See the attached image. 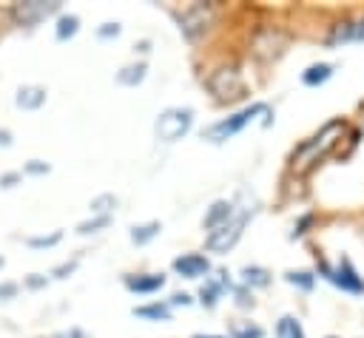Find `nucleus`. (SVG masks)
I'll return each mask as SVG.
<instances>
[{
  "instance_id": "1",
  "label": "nucleus",
  "mask_w": 364,
  "mask_h": 338,
  "mask_svg": "<svg viewBox=\"0 0 364 338\" xmlns=\"http://www.w3.org/2000/svg\"><path fill=\"white\" fill-rule=\"evenodd\" d=\"M344 122L341 119H333V122H327V125H321L310 139H304L296 151H293V156H290V170L296 173V176H304V173H310L338 142H341V136H344Z\"/></svg>"
},
{
  "instance_id": "2",
  "label": "nucleus",
  "mask_w": 364,
  "mask_h": 338,
  "mask_svg": "<svg viewBox=\"0 0 364 338\" xmlns=\"http://www.w3.org/2000/svg\"><path fill=\"white\" fill-rule=\"evenodd\" d=\"M256 116H264V125H270V116H273L270 105L253 102V105H247V108H242V111H236V114H230V116H225V119L208 125V128L202 131V139H208V142H213V145L228 142V139H233L236 133H242Z\"/></svg>"
},
{
  "instance_id": "3",
  "label": "nucleus",
  "mask_w": 364,
  "mask_h": 338,
  "mask_svg": "<svg viewBox=\"0 0 364 338\" xmlns=\"http://www.w3.org/2000/svg\"><path fill=\"white\" fill-rule=\"evenodd\" d=\"M193 125V111L191 108H165L156 122H154V131L162 142H176L182 139Z\"/></svg>"
},
{
  "instance_id": "4",
  "label": "nucleus",
  "mask_w": 364,
  "mask_h": 338,
  "mask_svg": "<svg viewBox=\"0 0 364 338\" xmlns=\"http://www.w3.org/2000/svg\"><path fill=\"white\" fill-rule=\"evenodd\" d=\"M247 219H250V210H242V213H233V216H230L225 224H219L216 230H210V233H208V250H213V253H228V250L239 241V236H242Z\"/></svg>"
},
{
  "instance_id": "5",
  "label": "nucleus",
  "mask_w": 364,
  "mask_h": 338,
  "mask_svg": "<svg viewBox=\"0 0 364 338\" xmlns=\"http://www.w3.org/2000/svg\"><path fill=\"white\" fill-rule=\"evenodd\" d=\"M179 28L188 40H196L199 34H205L210 28V23L216 20V9L210 3H193L188 9H182V14H176Z\"/></svg>"
},
{
  "instance_id": "6",
  "label": "nucleus",
  "mask_w": 364,
  "mask_h": 338,
  "mask_svg": "<svg viewBox=\"0 0 364 338\" xmlns=\"http://www.w3.org/2000/svg\"><path fill=\"white\" fill-rule=\"evenodd\" d=\"M208 91L216 99H236L245 94V80L239 74V68L233 65H222L208 77Z\"/></svg>"
},
{
  "instance_id": "7",
  "label": "nucleus",
  "mask_w": 364,
  "mask_h": 338,
  "mask_svg": "<svg viewBox=\"0 0 364 338\" xmlns=\"http://www.w3.org/2000/svg\"><path fill=\"white\" fill-rule=\"evenodd\" d=\"M321 270V276L327 278V281H333L336 287H341L344 293H364V278L355 273V267H353V261L344 256V258H338V264L336 267H327V264H321L318 267Z\"/></svg>"
},
{
  "instance_id": "8",
  "label": "nucleus",
  "mask_w": 364,
  "mask_h": 338,
  "mask_svg": "<svg viewBox=\"0 0 364 338\" xmlns=\"http://www.w3.org/2000/svg\"><path fill=\"white\" fill-rule=\"evenodd\" d=\"M60 9V3H43V0H28V3H14L11 6V17L20 26H37L40 20H46L48 14H54Z\"/></svg>"
},
{
  "instance_id": "9",
  "label": "nucleus",
  "mask_w": 364,
  "mask_h": 338,
  "mask_svg": "<svg viewBox=\"0 0 364 338\" xmlns=\"http://www.w3.org/2000/svg\"><path fill=\"white\" fill-rule=\"evenodd\" d=\"M287 45V34H282L279 28H262L253 37V54L262 60H276Z\"/></svg>"
},
{
  "instance_id": "10",
  "label": "nucleus",
  "mask_w": 364,
  "mask_h": 338,
  "mask_svg": "<svg viewBox=\"0 0 364 338\" xmlns=\"http://www.w3.org/2000/svg\"><path fill=\"white\" fill-rule=\"evenodd\" d=\"M173 270L182 276V278H208V273H210V261H208V256H202V253H185V256H179V258H173Z\"/></svg>"
},
{
  "instance_id": "11",
  "label": "nucleus",
  "mask_w": 364,
  "mask_h": 338,
  "mask_svg": "<svg viewBox=\"0 0 364 338\" xmlns=\"http://www.w3.org/2000/svg\"><path fill=\"white\" fill-rule=\"evenodd\" d=\"M125 287L131 293L148 295V293H159L165 287V276L162 273H139V276H125Z\"/></svg>"
},
{
  "instance_id": "12",
  "label": "nucleus",
  "mask_w": 364,
  "mask_h": 338,
  "mask_svg": "<svg viewBox=\"0 0 364 338\" xmlns=\"http://www.w3.org/2000/svg\"><path fill=\"white\" fill-rule=\"evenodd\" d=\"M347 40H364V23H336L327 34V45H338V43H347Z\"/></svg>"
},
{
  "instance_id": "13",
  "label": "nucleus",
  "mask_w": 364,
  "mask_h": 338,
  "mask_svg": "<svg viewBox=\"0 0 364 338\" xmlns=\"http://www.w3.org/2000/svg\"><path fill=\"white\" fill-rule=\"evenodd\" d=\"M43 102H46V88H40V85H23L14 97V105L23 111H37Z\"/></svg>"
},
{
  "instance_id": "14",
  "label": "nucleus",
  "mask_w": 364,
  "mask_h": 338,
  "mask_svg": "<svg viewBox=\"0 0 364 338\" xmlns=\"http://www.w3.org/2000/svg\"><path fill=\"white\" fill-rule=\"evenodd\" d=\"M225 287H228V276H225V273H219L216 278H205V284H202V290H199L202 304H205V307H216V301H219V295H222Z\"/></svg>"
},
{
  "instance_id": "15",
  "label": "nucleus",
  "mask_w": 364,
  "mask_h": 338,
  "mask_svg": "<svg viewBox=\"0 0 364 338\" xmlns=\"http://www.w3.org/2000/svg\"><path fill=\"white\" fill-rule=\"evenodd\" d=\"M230 216H233V205L225 202V199H219V202H213L210 210L205 213V227H208V230H216V227L225 224Z\"/></svg>"
},
{
  "instance_id": "16",
  "label": "nucleus",
  "mask_w": 364,
  "mask_h": 338,
  "mask_svg": "<svg viewBox=\"0 0 364 338\" xmlns=\"http://www.w3.org/2000/svg\"><path fill=\"white\" fill-rule=\"evenodd\" d=\"M333 77V65L330 62H313V65H307L304 68V74H301V82L304 85H321V82H327Z\"/></svg>"
},
{
  "instance_id": "17",
  "label": "nucleus",
  "mask_w": 364,
  "mask_h": 338,
  "mask_svg": "<svg viewBox=\"0 0 364 338\" xmlns=\"http://www.w3.org/2000/svg\"><path fill=\"white\" fill-rule=\"evenodd\" d=\"M134 315L148 318V321H171V304L154 301V304H145V307H134Z\"/></svg>"
},
{
  "instance_id": "18",
  "label": "nucleus",
  "mask_w": 364,
  "mask_h": 338,
  "mask_svg": "<svg viewBox=\"0 0 364 338\" xmlns=\"http://www.w3.org/2000/svg\"><path fill=\"white\" fill-rule=\"evenodd\" d=\"M276 338H304V329L296 315H282L276 321Z\"/></svg>"
},
{
  "instance_id": "19",
  "label": "nucleus",
  "mask_w": 364,
  "mask_h": 338,
  "mask_svg": "<svg viewBox=\"0 0 364 338\" xmlns=\"http://www.w3.org/2000/svg\"><path fill=\"white\" fill-rule=\"evenodd\" d=\"M159 230H162V224H159V222L134 224V227H131V241H134V244H148L151 239H156V236H159Z\"/></svg>"
},
{
  "instance_id": "20",
  "label": "nucleus",
  "mask_w": 364,
  "mask_h": 338,
  "mask_svg": "<svg viewBox=\"0 0 364 338\" xmlns=\"http://www.w3.org/2000/svg\"><path fill=\"white\" fill-rule=\"evenodd\" d=\"M145 71H148V65H145V62L125 65V68L117 74V82H122V85H136V82H142V80H145Z\"/></svg>"
},
{
  "instance_id": "21",
  "label": "nucleus",
  "mask_w": 364,
  "mask_h": 338,
  "mask_svg": "<svg viewBox=\"0 0 364 338\" xmlns=\"http://www.w3.org/2000/svg\"><path fill=\"white\" fill-rule=\"evenodd\" d=\"M80 31V17L77 14H63L60 20H57V40H68V37H74Z\"/></svg>"
},
{
  "instance_id": "22",
  "label": "nucleus",
  "mask_w": 364,
  "mask_h": 338,
  "mask_svg": "<svg viewBox=\"0 0 364 338\" xmlns=\"http://www.w3.org/2000/svg\"><path fill=\"white\" fill-rule=\"evenodd\" d=\"M242 281L247 287H267L270 284V273L264 267H245L242 270Z\"/></svg>"
},
{
  "instance_id": "23",
  "label": "nucleus",
  "mask_w": 364,
  "mask_h": 338,
  "mask_svg": "<svg viewBox=\"0 0 364 338\" xmlns=\"http://www.w3.org/2000/svg\"><path fill=\"white\" fill-rule=\"evenodd\" d=\"M230 338H264V329L250 324V321H245V324H233Z\"/></svg>"
},
{
  "instance_id": "24",
  "label": "nucleus",
  "mask_w": 364,
  "mask_h": 338,
  "mask_svg": "<svg viewBox=\"0 0 364 338\" xmlns=\"http://www.w3.org/2000/svg\"><path fill=\"white\" fill-rule=\"evenodd\" d=\"M290 284H296V287H301V290H313V273H307V270H290L287 276H284Z\"/></svg>"
},
{
  "instance_id": "25",
  "label": "nucleus",
  "mask_w": 364,
  "mask_h": 338,
  "mask_svg": "<svg viewBox=\"0 0 364 338\" xmlns=\"http://www.w3.org/2000/svg\"><path fill=\"white\" fill-rule=\"evenodd\" d=\"M60 239H63V230H54V233H48V236H28L26 244H28V247H54Z\"/></svg>"
},
{
  "instance_id": "26",
  "label": "nucleus",
  "mask_w": 364,
  "mask_h": 338,
  "mask_svg": "<svg viewBox=\"0 0 364 338\" xmlns=\"http://www.w3.org/2000/svg\"><path fill=\"white\" fill-rule=\"evenodd\" d=\"M111 222V216H97V219H88V222H80V227H77V233L80 236H88V233H97L100 227H105Z\"/></svg>"
},
{
  "instance_id": "27",
  "label": "nucleus",
  "mask_w": 364,
  "mask_h": 338,
  "mask_svg": "<svg viewBox=\"0 0 364 338\" xmlns=\"http://www.w3.org/2000/svg\"><path fill=\"white\" fill-rule=\"evenodd\" d=\"M51 168L46 165V162H40V159H31L28 165H26V173H34V176H40V173H48Z\"/></svg>"
},
{
  "instance_id": "28",
  "label": "nucleus",
  "mask_w": 364,
  "mask_h": 338,
  "mask_svg": "<svg viewBox=\"0 0 364 338\" xmlns=\"http://www.w3.org/2000/svg\"><path fill=\"white\" fill-rule=\"evenodd\" d=\"M119 31H122L119 23H102V28H100L97 34H100V37H117Z\"/></svg>"
},
{
  "instance_id": "29",
  "label": "nucleus",
  "mask_w": 364,
  "mask_h": 338,
  "mask_svg": "<svg viewBox=\"0 0 364 338\" xmlns=\"http://www.w3.org/2000/svg\"><path fill=\"white\" fill-rule=\"evenodd\" d=\"M17 182H20V173H14V170H11V173H3V176H0V187H14Z\"/></svg>"
},
{
  "instance_id": "30",
  "label": "nucleus",
  "mask_w": 364,
  "mask_h": 338,
  "mask_svg": "<svg viewBox=\"0 0 364 338\" xmlns=\"http://www.w3.org/2000/svg\"><path fill=\"white\" fill-rule=\"evenodd\" d=\"M14 293H17V284H0V298L3 301H9Z\"/></svg>"
},
{
  "instance_id": "31",
  "label": "nucleus",
  "mask_w": 364,
  "mask_h": 338,
  "mask_svg": "<svg viewBox=\"0 0 364 338\" xmlns=\"http://www.w3.org/2000/svg\"><path fill=\"white\" fill-rule=\"evenodd\" d=\"M171 304H182V307H185V304H191V295H185V293H176V295L171 298Z\"/></svg>"
},
{
  "instance_id": "32",
  "label": "nucleus",
  "mask_w": 364,
  "mask_h": 338,
  "mask_svg": "<svg viewBox=\"0 0 364 338\" xmlns=\"http://www.w3.org/2000/svg\"><path fill=\"white\" fill-rule=\"evenodd\" d=\"M43 284H46V278H43V276H37V273L28 278V287H43Z\"/></svg>"
},
{
  "instance_id": "33",
  "label": "nucleus",
  "mask_w": 364,
  "mask_h": 338,
  "mask_svg": "<svg viewBox=\"0 0 364 338\" xmlns=\"http://www.w3.org/2000/svg\"><path fill=\"white\" fill-rule=\"evenodd\" d=\"M11 145V133L9 131H0V148H9Z\"/></svg>"
},
{
  "instance_id": "34",
  "label": "nucleus",
  "mask_w": 364,
  "mask_h": 338,
  "mask_svg": "<svg viewBox=\"0 0 364 338\" xmlns=\"http://www.w3.org/2000/svg\"><path fill=\"white\" fill-rule=\"evenodd\" d=\"M193 338H222V335H193Z\"/></svg>"
},
{
  "instance_id": "35",
  "label": "nucleus",
  "mask_w": 364,
  "mask_h": 338,
  "mask_svg": "<svg viewBox=\"0 0 364 338\" xmlns=\"http://www.w3.org/2000/svg\"><path fill=\"white\" fill-rule=\"evenodd\" d=\"M0 267H3V256H0Z\"/></svg>"
},
{
  "instance_id": "36",
  "label": "nucleus",
  "mask_w": 364,
  "mask_h": 338,
  "mask_svg": "<svg viewBox=\"0 0 364 338\" xmlns=\"http://www.w3.org/2000/svg\"><path fill=\"white\" fill-rule=\"evenodd\" d=\"M330 338H333V335H330Z\"/></svg>"
}]
</instances>
